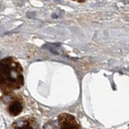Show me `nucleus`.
Instances as JSON below:
<instances>
[{"mask_svg":"<svg viewBox=\"0 0 129 129\" xmlns=\"http://www.w3.org/2000/svg\"><path fill=\"white\" fill-rule=\"evenodd\" d=\"M2 102L4 104V109L10 117H17L23 112L25 107V100L21 94L15 92H10L8 94H3Z\"/></svg>","mask_w":129,"mask_h":129,"instance_id":"7ed1b4c3","label":"nucleus"},{"mask_svg":"<svg viewBox=\"0 0 129 129\" xmlns=\"http://www.w3.org/2000/svg\"><path fill=\"white\" fill-rule=\"evenodd\" d=\"M44 129H83L80 121L73 115L61 114L50 120L44 126Z\"/></svg>","mask_w":129,"mask_h":129,"instance_id":"f03ea898","label":"nucleus"},{"mask_svg":"<svg viewBox=\"0 0 129 129\" xmlns=\"http://www.w3.org/2000/svg\"><path fill=\"white\" fill-rule=\"evenodd\" d=\"M70 1H74V2H80V3H82V2H86L87 0H70Z\"/></svg>","mask_w":129,"mask_h":129,"instance_id":"39448f33","label":"nucleus"},{"mask_svg":"<svg viewBox=\"0 0 129 129\" xmlns=\"http://www.w3.org/2000/svg\"><path fill=\"white\" fill-rule=\"evenodd\" d=\"M9 129H40V126L33 117H21L13 122Z\"/></svg>","mask_w":129,"mask_h":129,"instance_id":"20e7f679","label":"nucleus"},{"mask_svg":"<svg viewBox=\"0 0 129 129\" xmlns=\"http://www.w3.org/2000/svg\"><path fill=\"white\" fill-rule=\"evenodd\" d=\"M24 86V69L15 57L0 60V92L8 94Z\"/></svg>","mask_w":129,"mask_h":129,"instance_id":"f257e3e1","label":"nucleus"}]
</instances>
